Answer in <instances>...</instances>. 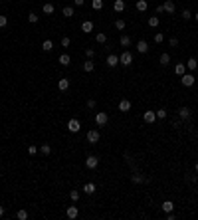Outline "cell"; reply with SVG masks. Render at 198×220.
<instances>
[{"instance_id":"277c9868","label":"cell","mask_w":198,"mask_h":220,"mask_svg":"<svg viewBox=\"0 0 198 220\" xmlns=\"http://www.w3.org/2000/svg\"><path fill=\"white\" fill-rule=\"evenodd\" d=\"M180 82H182L184 87H190V85H194V73H184V76H180Z\"/></svg>"},{"instance_id":"f6af8a7d","label":"cell","mask_w":198,"mask_h":220,"mask_svg":"<svg viewBox=\"0 0 198 220\" xmlns=\"http://www.w3.org/2000/svg\"><path fill=\"white\" fill-rule=\"evenodd\" d=\"M36 151H38V149H36V145H30V147H28V153H30V155H36Z\"/></svg>"},{"instance_id":"9a60e30c","label":"cell","mask_w":198,"mask_h":220,"mask_svg":"<svg viewBox=\"0 0 198 220\" xmlns=\"http://www.w3.org/2000/svg\"><path fill=\"white\" fill-rule=\"evenodd\" d=\"M174 73H176V76H184V73H186V63H176V66H174Z\"/></svg>"},{"instance_id":"7bdbcfd3","label":"cell","mask_w":198,"mask_h":220,"mask_svg":"<svg viewBox=\"0 0 198 220\" xmlns=\"http://www.w3.org/2000/svg\"><path fill=\"white\" fill-rule=\"evenodd\" d=\"M85 56H87V58H89V60H91V58L95 56V52L91 50V48H87V50H85Z\"/></svg>"},{"instance_id":"836d02e7","label":"cell","mask_w":198,"mask_h":220,"mask_svg":"<svg viewBox=\"0 0 198 220\" xmlns=\"http://www.w3.org/2000/svg\"><path fill=\"white\" fill-rule=\"evenodd\" d=\"M40 151H42V155H46V157H48V155L52 153V147H50L48 143H44V145H42V149H40Z\"/></svg>"},{"instance_id":"484cf974","label":"cell","mask_w":198,"mask_h":220,"mask_svg":"<svg viewBox=\"0 0 198 220\" xmlns=\"http://www.w3.org/2000/svg\"><path fill=\"white\" fill-rule=\"evenodd\" d=\"M119 42H121V46H123V48H129V46H131V38H129L127 34H123Z\"/></svg>"},{"instance_id":"ac0fdd59","label":"cell","mask_w":198,"mask_h":220,"mask_svg":"<svg viewBox=\"0 0 198 220\" xmlns=\"http://www.w3.org/2000/svg\"><path fill=\"white\" fill-rule=\"evenodd\" d=\"M93 69H95V63H93V60H87V62H83V72L91 73Z\"/></svg>"},{"instance_id":"83f0119b","label":"cell","mask_w":198,"mask_h":220,"mask_svg":"<svg viewBox=\"0 0 198 220\" xmlns=\"http://www.w3.org/2000/svg\"><path fill=\"white\" fill-rule=\"evenodd\" d=\"M62 14L66 16V18H71V16H73V6H66L62 10Z\"/></svg>"},{"instance_id":"ffe728a7","label":"cell","mask_w":198,"mask_h":220,"mask_svg":"<svg viewBox=\"0 0 198 220\" xmlns=\"http://www.w3.org/2000/svg\"><path fill=\"white\" fill-rule=\"evenodd\" d=\"M58 87H60V91H66L69 87V79L67 77H62L60 82H58Z\"/></svg>"},{"instance_id":"5b68a950","label":"cell","mask_w":198,"mask_h":220,"mask_svg":"<svg viewBox=\"0 0 198 220\" xmlns=\"http://www.w3.org/2000/svg\"><path fill=\"white\" fill-rule=\"evenodd\" d=\"M174 10H176L174 0H164V2H163V12H167V14H174Z\"/></svg>"},{"instance_id":"f907efd6","label":"cell","mask_w":198,"mask_h":220,"mask_svg":"<svg viewBox=\"0 0 198 220\" xmlns=\"http://www.w3.org/2000/svg\"><path fill=\"white\" fill-rule=\"evenodd\" d=\"M194 171H196V173H198V163H196V165H194Z\"/></svg>"},{"instance_id":"2e32d148","label":"cell","mask_w":198,"mask_h":220,"mask_svg":"<svg viewBox=\"0 0 198 220\" xmlns=\"http://www.w3.org/2000/svg\"><path fill=\"white\" fill-rule=\"evenodd\" d=\"M113 10H115V12H123V10H125V0H115V2H113Z\"/></svg>"},{"instance_id":"7402d4cb","label":"cell","mask_w":198,"mask_h":220,"mask_svg":"<svg viewBox=\"0 0 198 220\" xmlns=\"http://www.w3.org/2000/svg\"><path fill=\"white\" fill-rule=\"evenodd\" d=\"M95 42H97V44H105V42H107V34H105V32H97V34H95Z\"/></svg>"},{"instance_id":"e575fe53","label":"cell","mask_w":198,"mask_h":220,"mask_svg":"<svg viewBox=\"0 0 198 220\" xmlns=\"http://www.w3.org/2000/svg\"><path fill=\"white\" fill-rule=\"evenodd\" d=\"M16 218H18V220H26V218H28V212H26V210H18V212H16Z\"/></svg>"},{"instance_id":"44dd1931","label":"cell","mask_w":198,"mask_h":220,"mask_svg":"<svg viewBox=\"0 0 198 220\" xmlns=\"http://www.w3.org/2000/svg\"><path fill=\"white\" fill-rule=\"evenodd\" d=\"M95 190H97V189H95L93 182H87V185H83V192H85V194H93Z\"/></svg>"},{"instance_id":"b9f144b4","label":"cell","mask_w":198,"mask_h":220,"mask_svg":"<svg viewBox=\"0 0 198 220\" xmlns=\"http://www.w3.org/2000/svg\"><path fill=\"white\" fill-rule=\"evenodd\" d=\"M6 24H8V18L6 16H0V28H4Z\"/></svg>"},{"instance_id":"3957f363","label":"cell","mask_w":198,"mask_h":220,"mask_svg":"<svg viewBox=\"0 0 198 220\" xmlns=\"http://www.w3.org/2000/svg\"><path fill=\"white\" fill-rule=\"evenodd\" d=\"M97 165H99V157H95V155H89L85 159V167L87 169H97Z\"/></svg>"},{"instance_id":"f546056e","label":"cell","mask_w":198,"mask_h":220,"mask_svg":"<svg viewBox=\"0 0 198 220\" xmlns=\"http://www.w3.org/2000/svg\"><path fill=\"white\" fill-rule=\"evenodd\" d=\"M53 10H56V6H53L52 2H46V4H44V12H46V14H53Z\"/></svg>"},{"instance_id":"d6986e66","label":"cell","mask_w":198,"mask_h":220,"mask_svg":"<svg viewBox=\"0 0 198 220\" xmlns=\"http://www.w3.org/2000/svg\"><path fill=\"white\" fill-rule=\"evenodd\" d=\"M135 6H137L139 12H145V10L149 8V2H147V0H137V4H135Z\"/></svg>"},{"instance_id":"681fc988","label":"cell","mask_w":198,"mask_h":220,"mask_svg":"<svg viewBox=\"0 0 198 220\" xmlns=\"http://www.w3.org/2000/svg\"><path fill=\"white\" fill-rule=\"evenodd\" d=\"M194 20H196V22H198V12H196V14H194Z\"/></svg>"},{"instance_id":"60d3db41","label":"cell","mask_w":198,"mask_h":220,"mask_svg":"<svg viewBox=\"0 0 198 220\" xmlns=\"http://www.w3.org/2000/svg\"><path fill=\"white\" fill-rule=\"evenodd\" d=\"M69 44H71V40H69L67 36H66V38H62V46L63 48H69Z\"/></svg>"},{"instance_id":"74e56055","label":"cell","mask_w":198,"mask_h":220,"mask_svg":"<svg viewBox=\"0 0 198 220\" xmlns=\"http://www.w3.org/2000/svg\"><path fill=\"white\" fill-rule=\"evenodd\" d=\"M180 16H182L184 20H190V18H192V12H190L188 8H184V10H182V14H180Z\"/></svg>"},{"instance_id":"d590c367","label":"cell","mask_w":198,"mask_h":220,"mask_svg":"<svg viewBox=\"0 0 198 220\" xmlns=\"http://www.w3.org/2000/svg\"><path fill=\"white\" fill-rule=\"evenodd\" d=\"M115 28L117 30H125V20H121V18L115 20Z\"/></svg>"},{"instance_id":"f35d334b","label":"cell","mask_w":198,"mask_h":220,"mask_svg":"<svg viewBox=\"0 0 198 220\" xmlns=\"http://www.w3.org/2000/svg\"><path fill=\"white\" fill-rule=\"evenodd\" d=\"M163 40H164V34H163V32L154 34V42H157V44H163Z\"/></svg>"},{"instance_id":"4dcf8cb0","label":"cell","mask_w":198,"mask_h":220,"mask_svg":"<svg viewBox=\"0 0 198 220\" xmlns=\"http://www.w3.org/2000/svg\"><path fill=\"white\" fill-rule=\"evenodd\" d=\"M159 22H160V20H159V16H151V18H149V26H151V28H157Z\"/></svg>"},{"instance_id":"7c38bea8","label":"cell","mask_w":198,"mask_h":220,"mask_svg":"<svg viewBox=\"0 0 198 220\" xmlns=\"http://www.w3.org/2000/svg\"><path fill=\"white\" fill-rule=\"evenodd\" d=\"M137 52H139V54H147V52H149V44H147L145 40H139V42H137Z\"/></svg>"},{"instance_id":"1f68e13d","label":"cell","mask_w":198,"mask_h":220,"mask_svg":"<svg viewBox=\"0 0 198 220\" xmlns=\"http://www.w3.org/2000/svg\"><path fill=\"white\" fill-rule=\"evenodd\" d=\"M91 8L93 10H101L103 8V0H91Z\"/></svg>"},{"instance_id":"bcb514c9","label":"cell","mask_w":198,"mask_h":220,"mask_svg":"<svg viewBox=\"0 0 198 220\" xmlns=\"http://www.w3.org/2000/svg\"><path fill=\"white\" fill-rule=\"evenodd\" d=\"M95 105H97V103H95V99H89V101H87V107H89V109H95Z\"/></svg>"},{"instance_id":"ee69618b","label":"cell","mask_w":198,"mask_h":220,"mask_svg":"<svg viewBox=\"0 0 198 220\" xmlns=\"http://www.w3.org/2000/svg\"><path fill=\"white\" fill-rule=\"evenodd\" d=\"M168 44L173 46V48H176V46H178V38H170V40H168Z\"/></svg>"},{"instance_id":"9c48e42d","label":"cell","mask_w":198,"mask_h":220,"mask_svg":"<svg viewBox=\"0 0 198 220\" xmlns=\"http://www.w3.org/2000/svg\"><path fill=\"white\" fill-rule=\"evenodd\" d=\"M87 141H89V143H93V145H95V143H99V131H97V129H91V131L87 133Z\"/></svg>"},{"instance_id":"603a6c76","label":"cell","mask_w":198,"mask_h":220,"mask_svg":"<svg viewBox=\"0 0 198 220\" xmlns=\"http://www.w3.org/2000/svg\"><path fill=\"white\" fill-rule=\"evenodd\" d=\"M173 210H174V204L170 200H164L163 202V212H173Z\"/></svg>"},{"instance_id":"d4e9b609","label":"cell","mask_w":198,"mask_h":220,"mask_svg":"<svg viewBox=\"0 0 198 220\" xmlns=\"http://www.w3.org/2000/svg\"><path fill=\"white\" fill-rule=\"evenodd\" d=\"M42 50H44V52H52V50H53V42H52V40H44Z\"/></svg>"},{"instance_id":"ab89813d","label":"cell","mask_w":198,"mask_h":220,"mask_svg":"<svg viewBox=\"0 0 198 220\" xmlns=\"http://www.w3.org/2000/svg\"><path fill=\"white\" fill-rule=\"evenodd\" d=\"M69 198H71V200L76 202L77 198H79V190H69Z\"/></svg>"},{"instance_id":"6da1fadb","label":"cell","mask_w":198,"mask_h":220,"mask_svg":"<svg viewBox=\"0 0 198 220\" xmlns=\"http://www.w3.org/2000/svg\"><path fill=\"white\" fill-rule=\"evenodd\" d=\"M119 63H121V66H127V68H129L131 63H133V54H131L129 50H125V52L119 56Z\"/></svg>"},{"instance_id":"816d5d0a","label":"cell","mask_w":198,"mask_h":220,"mask_svg":"<svg viewBox=\"0 0 198 220\" xmlns=\"http://www.w3.org/2000/svg\"><path fill=\"white\" fill-rule=\"evenodd\" d=\"M196 206H198V202H196Z\"/></svg>"},{"instance_id":"c3c4849f","label":"cell","mask_w":198,"mask_h":220,"mask_svg":"<svg viewBox=\"0 0 198 220\" xmlns=\"http://www.w3.org/2000/svg\"><path fill=\"white\" fill-rule=\"evenodd\" d=\"M4 216V206H0V218Z\"/></svg>"},{"instance_id":"4fadbf2b","label":"cell","mask_w":198,"mask_h":220,"mask_svg":"<svg viewBox=\"0 0 198 220\" xmlns=\"http://www.w3.org/2000/svg\"><path fill=\"white\" fill-rule=\"evenodd\" d=\"M119 111H123V113L131 111V101H129V99H121V103H119Z\"/></svg>"},{"instance_id":"8992f818","label":"cell","mask_w":198,"mask_h":220,"mask_svg":"<svg viewBox=\"0 0 198 220\" xmlns=\"http://www.w3.org/2000/svg\"><path fill=\"white\" fill-rule=\"evenodd\" d=\"M131 180L135 182V185H143V182H149V176L141 175V173H135V175H131Z\"/></svg>"},{"instance_id":"8fae6325","label":"cell","mask_w":198,"mask_h":220,"mask_svg":"<svg viewBox=\"0 0 198 220\" xmlns=\"http://www.w3.org/2000/svg\"><path fill=\"white\" fill-rule=\"evenodd\" d=\"M67 218L69 220H76L77 216H79V210H77V206H67Z\"/></svg>"},{"instance_id":"52a82bcc","label":"cell","mask_w":198,"mask_h":220,"mask_svg":"<svg viewBox=\"0 0 198 220\" xmlns=\"http://www.w3.org/2000/svg\"><path fill=\"white\" fill-rule=\"evenodd\" d=\"M79 129H81V125H79L77 119H69V121H67V131H69V133H77Z\"/></svg>"},{"instance_id":"4316f807","label":"cell","mask_w":198,"mask_h":220,"mask_svg":"<svg viewBox=\"0 0 198 220\" xmlns=\"http://www.w3.org/2000/svg\"><path fill=\"white\" fill-rule=\"evenodd\" d=\"M60 63H62V66H69V63H71V58H69L67 54H62V56H60Z\"/></svg>"},{"instance_id":"e0dca14e","label":"cell","mask_w":198,"mask_h":220,"mask_svg":"<svg viewBox=\"0 0 198 220\" xmlns=\"http://www.w3.org/2000/svg\"><path fill=\"white\" fill-rule=\"evenodd\" d=\"M81 30H83V34H89V32H93V22L85 20V22L81 24Z\"/></svg>"},{"instance_id":"8d00e7d4","label":"cell","mask_w":198,"mask_h":220,"mask_svg":"<svg viewBox=\"0 0 198 220\" xmlns=\"http://www.w3.org/2000/svg\"><path fill=\"white\" fill-rule=\"evenodd\" d=\"M28 22H30V24H36V22H38V16H36V12H30V14H28Z\"/></svg>"},{"instance_id":"5bb4252c","label":"cell","mask_w":198,"mask_h":220,"mask_svg":"<svg viewBox=\"0 0 198 220\" xmlns=\"http://www.w3.org/2000/svg\"><path fill=\"white\" fill-rule=\"evenodd\" d=\"M143 119H145L147 123H154V121H157V113H154V111H145Z\"/></svg>"},{"instance_id":"ba28073f","label":"cell","mask_w":198,"mask_h":220,"mask_svg":"<svg viewBox=\"0 0 198 220\" xmlns=\"http://www.w3.org/2000/svg\"><path fill=\"white\" fill-rule=\"evenodd\" d=\"M105 63H107L109 68L119 66V56H115V54H109V56H107V60H105Z\"/></svg>"},{"instance_id":"f1b7e54d","label":"cell","mask_w":198,"mask_h":220,"mask_svg":"<svg viewBox=\"0 0 198 220\" xmlns=\"http://www.w3.org/2000/svg\"><path fill=\"white\" fill-rule=\"evenodd\" d=\"M160 63H163V66H168L170 63V54H160Z\"/></svg>"},{"instance_id":"d6a6232c","label":"cell","mask_w":198,"mask_h":220,"mask_svg":"<svg viewBox=\"0 0 198 220\" xmlns=\"http://www.w3.org/2000/svg\"><path fill=\"white\" fill-rule=\"evenodd\" d=\"M154 113H157V119H164V117H167V115H168V111H167V109H164V107H163V109H159V111H154Z\"/></svg>"},{"instance_id":"cb8c5ba5","label":"cell","mask_w":198,"mask_h":220,"mask_svg":"<svg viewBox=\"0 0 198 220\" xmlns=\"http://www.w3.org/2000/svg\"><path fill=\"white\" fill-rule=\"evenodd\" d=\"M196 68H198V62L194 60V58H190V60L186 62V69H190V72H194Z\"/></svg>"},{"instance_id":"7a4b0ae2","label":"cell","mask_w":198,"mask_h":220,"mask_svg":"<svg viewBox=\"0 0 198 220\" xmlns=\"http://www.w3.org/2000/svg\"><path fill=\"white\" fill-rule=\"evenodd\" d=\"M107 121H109V115H107L105 111H97V113H95V125L97 127L107 125Z\"/></svg>"},{"instance_id":"7dc6e473","label":"cell","mask_w":198,"mask_h":220,"mask_svg":"<svg viewBox=\"0 0 198 220\" xmlns=\"http://www.w3.org/2000/svg\"><path fill=\"white\" fill-rule=\"evenodd\" d=\"M73 4L76 6H83V0H73Z\"/></svg>"},{"instance_id":"30bf717a","label":"cell","mask_w":198,"mask_h":220,"mask_svg":"<svg viewBox=\"0 0 198 220\" xmlns=\"http://www.w3.org/2000/svg\"><path fill=\"white\" fill-rule=\"evenodd\" d=\"M190 115H192V111L188 109V107H178V117L180 119H190Z\"/></svg>"}]
</instances>
